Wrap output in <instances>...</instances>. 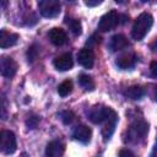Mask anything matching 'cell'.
Wrapping results in <instances>:
<instances>
[{"mask_svg":"<svg viewBox=\"0 0 157 157\" xmlns=\"http://www.w3.org/2000/svg\"><path fill=\"white\" fill-rule=\"evenodd\" d=\"M90 120L93 124H109V123H117L118 115L117 113L110 108L105 105H94L88 114Z\"/></svg>","mask_w":157,"mask_h":157,"instance_id":"1","label":"cell"},{"mask_svg":"<svg viewBox=\"0 0 157 157\" xmlns=\"http://www.w3.org/2000/svg\"><path fill=\"white\" fill-rule=\"evenodd\" d=\"M152 25H153V17L151 16V13L142 12L141 15H139L131 29L132 38L135 40H142L145 36L148 33V31L151 29Z\"/></svg>","mask_w":157,"mask_h":157,"instance_id":"2","label":"cell"},{"mask_svg":"<svg viewBox=\"0 0 157 157\" xmlns=\"http://www.w3.org/2000/svg\"><path fill=\"white\" fill-rule=\"evenodd\" d=\"M148 132V125L147 123H145L144 120H137L135 123H132L129 129H128V135H126V139L125 141L128 142H139L140 140H142L146 134Z\"/></svg>","mask_w":157,"mask_h":157,"instance_id":"3","label":"cell"},{"mask_svg":"<svg viewBox=\"0 0 157 157\" xmlns=\"http://www.w3.org/2000/svg\"><path fill=\"white\" fill-rule=\"evenodd\" d=\"M17 148L16 136L10 130H2L0 134V150L5 155H12Z\"/></svg>","mask_w":157,"mask_h":157,"instance_id":"4","label":"cell"},{"mask_svg":"<svg viewBox=\"0 0 157 157\" xmlns=\"http://www.w3.org/2000/svg\"><path fill=\"white\" fill-rule=\"evenodd\" d=\"M38 9L43 17L53 18L60 13L61 5L58 0H40L38 2Z\"/></svg>","mask_w":157,"mask_h":157,"instance_id":"5","label":"cell"},{"mask_svg":"<svg viewBox=\"0 0 157 157\" xmlns=\"http://www.w3.org/2000/svg\"><path fill=\"white\" fill-rule=\"evenodd\" d=\"M118 23H119L118 12L115 10H110L101 17L99 23H98V29L102 32H108V31H112L113 28H115Z\"/></svg>","mask_w":157,"mask_h":157,"instance_id":"6","label":"cell"},{"mask_svg":"<svg viewBox=\"0 0 157 157\" xmlns=\"http://www.w3.org/2000/svg\"><path fill=\"white\" fill-rule=\"evenodd\" d=\"M1 75L6 78H12L17 71V63L10 56H1L0 60Z\"/></svg>","mask_w":157,"mask_h":157,"instance_id":"7","label":"cell"},{"mask_svg":"<svg viewBox=\"0 0 157 157\" xmlns=\"http://www.w3.org/2000/svg\"><path fill=\"white\" fill-rule=\"evenodd\" d=\"M77 61L85 69H91L94 64V53L91 48H83L77 54Z\"/></svg>","mask_w":157,"mask_h":157,"instance_id":"8","label":"cell"},{"mask_svg":"<svg viewBox=\"0 0 157 157\" xmlns=\"http://www.w3.org/2000/svg\"><path fill=\"white\" fill-rule=\"evenodd\" d=\"M54 64V67L59 71H67L72 67L74 65V60H72V56L70 53H65V54H61L59 56H56L53 61Z\"/></svg>","mask_w":157,"mask_h":157,"instance_id":"9","label":"cell"},{"mask_svg":"<svg viewBox=\"0 0 157 157\" xmlns=\"http://www.w3.org/2000/svg\"><path fill=\"white\" fill-rule=\"evenodd\" d=\"M92 136V130L86 125H77L72 131V137L82 144L90 142Z\"/></svg>","mask_w":157,"mask_h":157,"instance_id":"10","label":"cell"},{"mask_svg":"<svg viewBox=\"0 0 157 157\" xmlns=\"http://www.w3.org/2000/svg\"><path fill=\"white\" fill-rule=\"evenodd\" d=\"M48 37L50 39V42L54 44V45H63L66 39H67V36L65 33V31L63 28H59V27H54L49 31L48 33Z\"/></svg>","mask_w":157,"mask_h":157,"instance_id":"11","label":"cell"},{"mask_svg":"<svg viewBox=\"0 0 157 157\" xmlns=\"http://www.w3.org/2000/svg\"><path fill=\"white\" fill-rule=\"evenodd\" d=\"M136 63V56L132 53H124L120 56H118L115 64L118 65V67L123 69V70H128L135 66Z\"/></svg>","mask_w":157,"mask_h":157,"instance_id":"12","label":"cell"},{"mask_svg":"<svg viewBox=\"0 0 157 157\" xmlns=\"http://www.w3.org/2000/svg\"><path fill=\"white\" fill-rule=\"evenodd\" d=\"M17 40H18L17 33H10V32H6L5 29L0 31V47L2 49L15 45L17 43Z\"/></svg>","mask_w":157,"mask_h":157,"instance_id":"13","label":"cell"},{"mask_svg":"<svg viewBox=\"0 0 157 157\" xmlns=\"http://www.w3.org/2000/svg\"><path fill=\"white\" fill-rule=\"evenodd\" d=\"M65 146L60 141H52L45 147V155L47 157H61L64 153Z\"/></svg>","mask_w":157,"mask_h":157,"instance_id":"14","label":"cell"},{"mask_svg":"<svg viewBox=\"0 0 157 157\" xmlns=\"http://www.w3.org/2000/svg\"><path fill=\"white\" fill-rule=\"evenodd\" d=\"M128 45H129V42H128L126 37L123 36V34H114L110 38V42H109V48H110L112 52L123 50Z\"/></svg>","mask_w":157,"mask_h":157,"instance_id":"15","label":"cell"},{"mask_svg":"<svg viewBox=\"0 0 157 157\" xmlns=\"http://www.w3.org/2000/svg\"><path fill=\"white\" fill-rule=\"evenodd\" d=\"M124 96L130 99H141L145 96V90L141 86H130L124 91Z\"/></svg>","mask_w":157,"mask_h":157,"instance_id":"16","label":"cell"},{"mask_svg":"<svg viewBox=\"0 0 157 157\" xmlns=\"http://www.w3.org/2000/svg\"><path fill=\"white\" fill-rule=\"evenodd\" d=\"M78 85L81 87H83L86 91H92V90H94V86H96L93 78L86 74H81L78 76Z\"/></svg>","mask_w":157,"mask_h":157,"instance_id":"17","label":"cell"},{"mask_svg":"<svg viewBox=\"0 0 157 157\" xmlns=\"http://www.w3.org/2000/svg\"><path fill=\"white\" fill-rule=\"evenodd\" d=\"M65 23L70 27V31L75 34V36H80L82 32V26L81 22L76 18H71V17H66L65 18Z\"/></svg>","mask_w":157,"mask_h":157,"instance_id":"18","label":"cell"},{"mask_svg":"<svg viewBox=\"0 0 157 157\" xmlns=\"http://www.w3.org/2000/svg\"><path fill=\"white\" fill-rule=\"evenodd\" d=\"M72 91V82L71 80H65L63 81L59 86H58V93L61 97H66L67 94H70Z\"/></svg>","mask_w":157,"mask_h":157,"instance_id":"19","label":"cell"},{"mask_svg":"<svg viewBox=\"0 0 157 157\" xmlns=\"http://www.w3.org/2000/svg\"><path fill=\"white\" fill-rule=\"evenodd\" d=\"M60 117H61L63 123L66 124V125L71 124V123L74 121V119H75V114H74L71 110H65V112H63V113L60 114Z\"/></svg>","mask_w":157,"mask_h":157,"instance_id":"20","label":"cell"},{"mask_svg":"<svg viewBox=\"0 0 157 157\" xmlns=\"http://www.w3.org/2000/svg\"><path fill=\"white\" fill-rule=\"evenodd\" d=\"M38 123H39V117H37V115H31V117H28L27 120H26V125H27L29 129H34V128L38 125Z\"/></svg>","mask_w":157,"mask_h":157,"instance_id":"21","label":"cell"},{"mask_svg":"<svg viewBox=\"0 0 157 157\" xmlns=\"http://www.w3.org/2000/svg\"><path fill=\"white\" fill-rule=\"evenodd\" d=\"M37 58V49L36 45H32L31 48H28V60H34Z\"/></svg>","mask_w":157,"mask_h":157,"instance_id":"22","label":"cell"},{"mask_svg":"<svg viewBox=\"0 0 157 157\" xmlns=\"http://www.w3.org/2000/svg\"><path fill=\"white\" fill-rule=\"evenodd\" d=\"M150 71H151V75L153 77H157V61L156 60L151 61V64H150Z\"/></svg>","mask_w":157,"mask_h":157,"instance_id":"23","label":"cell"},{"mask_svg":"<svg viewBox=\"0 0 157 157\" xmlns=\"http://www.w3.org/2000/svg\"><path fill=\"white\" fill-rule=\"evenodd\" d=\"M119 157H134V153L128 148H123L119 151Z\"/></svg>","mask_w":157,"mask_h":157,"instance_id":"24","label":"cell"},{"mask_svg":"<svg viewBox=\"0 0 157 157\" xmlns=\"http://www.w3.org/2000/svg\"><path fill=\"white\" fill-rule=\"evenodd\" d=\"M102 2H103L102 0H86V1H85V4H86L87 6H91V7H92V6H97V5H101Z\"/></svg>","mask_w":157,"mask_h":157,"instance_id":"25","label":"cell"},{"mask_svg":"<svg viewBox=\"0 0 157 157\" xmlns=\"http://www.w3.org/2000/svg\"><path fill=\"white\" fill-rule=\"evenodd\" d=\"M151 49H152V52L157 53V40H156V42H153V43L151 44Z\"/></svg>","mask_w":157,"mask_h":157,"instance_id":"26","label":"cell"},{"mask_svg":"<svg viewBox=\"0 0 157 157\" xmlns=\"http://www.w3.org/2000/svg\"><path fill=\"white\" fill-rule=\"evenodd\" d=\"M153 98L157 102V86H155V90H153Z\"/></svg>","mask_w":157,"mask_h":157,"instance_id":"27","label":"cell"},{"mask_svg":"<svg viewBox=\"0 0 157 157\" xmlns=\"http://www.w3.org/2000/svg\"><path fill=\"white\" fill-rule=\"evenodd\" d=\"M156 150H157V144H156Z\"/></svg>","mask_w":157,"mask_h":157,"instance_id":"28","label":"cell"}]
</instances>
